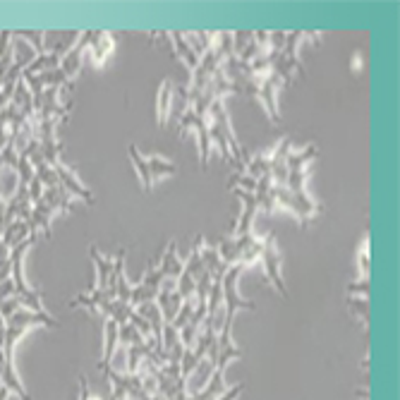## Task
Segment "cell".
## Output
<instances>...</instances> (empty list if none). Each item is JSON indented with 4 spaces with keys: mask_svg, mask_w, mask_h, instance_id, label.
I'll return each instance as SVG.
<instances>
[{
    "mask_svg": "<svg viewBox=\"0 0 400 400\" xmlns=\"http://www.w3.org/2000/svg\"><path fill=\"white\" fill-rule=\"evenodd\" d=\"M204 120H206V130H209L211 147H218V151L223 154V161H226L228 166L238 168V171H245L247 154L245 149L240 147L238 137H235L233 132V125H230L226 99H216L211 103Z\"/></svg>",
    "mask_w": 400,
    "mask_h": 400,
    "instance_id": "1",
    "label": "cell"
},
{
    "mask_svg": "<svg viewBox=\"0 0 400 400\" xmlns=\"http://www.w3.org/2000/svg\"><path fill=\"white\" fill-rule=\"evenodd\" d=\"M235 94H247L252 96L254 101L262 103V108L269 115V120L274 125L281 123V108H278V89L283 87L281 77L276 75L274 70H262V72H240L233 80Z\"/></svg>",
    "mask_w": 400,
    "mask_h": 400,
    "instance_id": "2",
    "label": "cell"
},
{
    "mask_svg": "<svg viewBox=\"0 0 400 400\" xmlns=\"http://www.w3.org/2000/svg\"><path fill=\"white\" fill-rule=\"evenodd\" d=\"M5 324V333H3V355L8 367L15 369V348L17 343L22 341L32 329H39V326H46V329H53L58 326V319H53L48 312H34V309H20V312L10 314Z\"/></svg>",
    "mask_w": 400,
    "mask_h": 400,
    "instance_id": "3",
    "label": "cell"
},
{
    "mask_svg": "<svg viewBox=\"0 0 400 400\" xmlns=\"http://www.w3.org/2000/svg\"><path fill=\"white\" fill-rule=\"evenodd\" d=\"M72 197L63 190L60 185L46 187L41 199L32 206V214H29L27 223L32 228V233H41V235H51V221L56 216H63L70 211Z\"/></svg>",
    "mask_w": 400,
    "mask_h": 400,
    "instance_id": "4",
    "label": "cell"
},
{
    "mask_svg": "<svg viewBox=\"0 0 400 400\" xmlns=\"http://www.w3.org/2000/svg\"><path fill=\"white\" fill-rule=\"evenodd\" d=\"M264 247V235L247 233V235H223V240L216 245V252L221 257V262L228 266H242V269H250L259 262V254Z\"/></svg>",
    "mask_w": 400,
    "mask_h": 400,
    "instance_id": "5",
    "label": "cell"
},
{
    "mask_svg": "<svg viewBox=\"0 0 400 400\" xmlns=\"http://www.w3.org/2000/svg\"><path fill=\"white\" fill-rule=\"evenodd\" d=\"M36 235L27 238L22 245H17L15 250L10 252V281H12V295L22 302L24 309H34V312H46L44 309V298L36 288H32L24 278V257H27L29 247H34Z\"/></svg>",
    "mask_w": 400,
    "mask_h": 400,
    "instance_id": "6",
    "label": "cell"
},
{
    "mask_svg": "<svg viewBox=\"0 0 400 400\" xmlns=\"http://www.w3.org/2000/svg\"><path fill=\"white\" fill-rule=\"evenodd\" d=\"M130 159H132V166H135L137 171V178L142 187L147 192L154 190L156 185L161 183V180L166 178H173L175 173H178V163L173 159H168V156H161V154H142L139 151L137 144H130Z\"/></svg>",
    "mask_w": 400,
    "mask_h": 400,
    "instance_id": "7",
    "label": "cell"
},
{
    "mask_svg": "<svg viewBox=\"0 0 400 400\" xmlns=\"http://www.w3.org/2000/svg\"><path fill=\"white\" fill-rule=\"evenodd\" d=\"M274 204L276 211H288V214L298 218L302 226H307L309 221L319 218L321 214V204L309 192H293L283 185H274Z\"/></svg>",
    "mask_w": 400,
    "mask_h": 400,
    "instance_id": "8",
    "label": "cell"
},
{
    "mask_svg": "<svg viewBox=\"0 0 400 400\" xmlns=\"http://www.w3.org/2000/svg\"><path fill=\"white\" fill-rule=\"evenodd\" d=\"M259 262H262L266 271V281L276 288V293L281 295V298L288 300L286 278H283V257H281V247H278L274 233L264 235V247H262V254H259Z\"/></svg>",
    "mask_w": 400,
    "mask_h": 400,
    "instance_id": "9",
    "label": "cell"
},
{
    "mask_svg": "<svg viewBox=\"0 0 400 400\" xmlns=\"http://www.w3.org/2000/svg\"><path fill=\"white\" fill-rule=\"evenodd\" d=\"M84 36H87V58L92 60L96 68H101L108 58L113 56L115 51V36L111 32H103V29H84Z\"/></svg>",
    "mask_w": 400,
    "mask_h": 400,
    "instance_id": "10",
    "label": "cell"
},
{
    "mask_svg": "<svg viewBox=\"0 0 400 400\" xmlns=\"http://www.w3.org/2000/svg\"><path fill=\"white\" fill-rule=\"evenodd\" d=\"M163 266L159 264H151L147 271H144V278L132 286V298H130V305L132 307H139L144 302H156V295H159V288H161V281H163Z\"/></svg>",
    "mask_w": 400,
    "mask_h": 400,
    "instance_id": "11",
    "label": "cell"
},
{
    "mask_svg": "<svg viewBox=\"0 0 400 400\" xmlns=\"http://www.w3.org/2000/svg\"><path fill=\"white\" fill-rule=\"evenodd\" d=\"M89 257H92V262L96 264V274H99L94 288L96 290H106V288L115 290V259L106 257L96 245H89Z\"/></svg>",
    "mask_w": 400,
    "mask_h": 400,
    "instance_id": "12",
    "label": "cell"
},
{
    "mask_svg": "<svg viewBox=\"0 0 400 400\" xmlns=\"http://www.w3.org/2000/svg\"><path fill=\"white\" fill-rule=\"evenodd\" d=\"M175 94H178V87H175L171 80H166L159 87V103H156V115H159V127H161V130H166L168 120H171V115H173Z\"/></svg>",
    "mask_w": 400,
    "mask_h": 400,
    "instance_id": "13",
    "label": "cell"
},
{
    "mask_svg": "<svg viewBox=\"0 0 400 400\" xmlns=\"http://www.w3.org/2000/svg\"><path fill=\"white\" fill-rule=\"evenodd\" d=\"M168 41H171V46H173V51H175V56H178V60L183 65H187V70H195L197 68V63H199V56L195 53V48L190 46V41L185 39V32H168Z\"/></svg>",
    "mask_w": 400,
    "mask_h": 400,
    "instance_id": "14",
    "label": "cell"
},
{
    "mask_svg": "<svg viewBox=\"0 0 400 400\" xmlns=\"http://www.w3.org/2000/svg\"><path fill=\"white\" fill-rule=\"evenodd\" d=\"M357 278H369V238H362L360 247V269H357Z\"/></svg>",
    "mask_w": 400,
    "mask_h": 400,
    "instance_id": "15",
    "label": "cell"
},
{
    "mask_svg": "<svg viewBox=\"0 0 400 400\" xmlns=\"http://www.w3.org/2000/svg\"><path fill=\"white\" fill-rule=\"evenodd\" d=\"M242 389H245V386H242V384H233V386H228V389L223 391L221 396H218L216 400H238V398H240V393H242Z\"/></svg>",
    "mask_w": 400,
    "mask_h": 400,
    "instance_id": "16",
    "label": "cell"
}]
</instances>
